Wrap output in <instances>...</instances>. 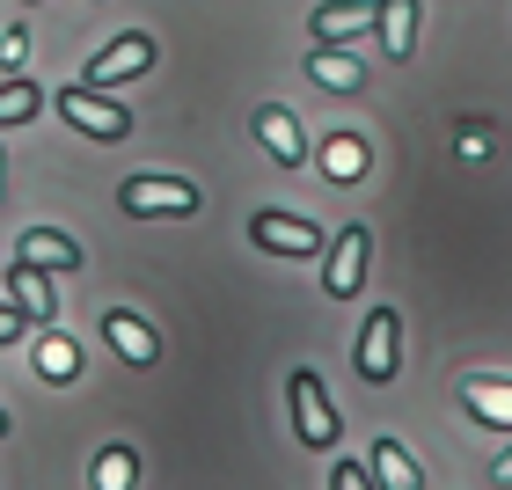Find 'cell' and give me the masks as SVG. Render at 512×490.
<instances>
[{
    "label": "cell",
    "mask_w": 512,
    "mask_h": 490,
    "mask_svg": "<svg viewBox=\"0 0 512 490\" xmlns=\"http://www.w3.org/2000/svg\"><path fill=\"white\" fill-rule=\"evenodd\" d=\"M118 205L132 220H191L198 213V183L191 176H125Z\"/></svg>",
    "instance_id": "6da1fadb"
},
{
    "label": "cell",
    "mask_w": 512,
    "mask_h": 490,
    "mask_svg": "<svg viewBox=\"0 0 512 490\" xmlns=\"http://www.w3.org/2000/svg\"><path fill=\"white\" fill-rule=\"evenodd\" d=\"M286 388H293V432H300V447H315V454L337 447L344 425H337V403L322 395V373H315V366H293Z\"/></svg>",
    "instance_id": "7a4b0ae2"
},
{
    "label": "cell",
    "mask_w": 512,
    "mask_h": 490,
    "mask_svg": "<svg viewBox=\"0 0 512 490\" xmlns=\"http://www.w3.org/2000/svg\"><path fill=\"white\" fill-rule=\"evenodd\" d=\"M52 110H59L74 132H88V139H125V132H132V110H118L103 88H59Z\"/></svg>",
    "instance_id": "3957f363"
},
{
    "label": "cell",
    "mask_w": 512,
    "mask_h": 490,
    "mask_svg": "<svg viewBox=\"0 0 512 490\" xmlns=\"http://www.w3.org/2000/svg\"><path fill=\"white\" fill-rule=\"evenodd\" d=\"M403 315L395 308H374L366 315V330H359V381H374V388H388L395 381V366H403Z\"/></svg>",
    "instance_id": "277c9868"
},
{
    "label": "cell",
    "mask_w": 512,
    "mask_h": 490,
    "mask_svg": "<svg viewBox=\"0 0 512 490\" xmlns=\"http://www.w3.org/2000/svg\"><path fill=\"white\" fill-rule=\"evenodd\" d=\"M249 235H256V249H271V256H315L322 249V227L300 220V213H278V205H264V213L249 220Z\"/></svg>",
    "instance_id": "5b68a950"
},
{
    "label": "cell",
    "mask_w": 512,
    "mask_h": 490,
    "mask_svg": "<svg viewBox=\"0 0 512 490\" xmlns=\"http://www.w3.org/2000/svg\"><path fill=\"white\" fill-rule=\"evenodd\" d=\"M366 256H374V235L366 227H344V235L330 242V271H322V293L330 300H352L366 286Z\"/></svg>",
    "instance_id": "8992f818"
},
{
    "label": "cell",
    "mask_w": 512,
    "mask_h": 490,
    "mask_svg": "<svg viewBox=\"0 0 512 490\" xmlns=\"http://www.w3.org/2000/svg\"><path fill=\"white\" fill-rule=\"evenodd\" d=\"M249 125H256V139H264V154L278 161V169H300V161H308V139H300V118L286 103H256Z\"/></svg>",
    "instance_id": "52a82bcc"
},
{
    "label": "cell",
    "mask_w": 512,
    "mask_h": 490,
    "mask_svg": "<svg viewBox=\"0 0 512 490\" xmlns=\"http://www.w3.org/2000/svg\"><path fill=\"white\" fill-rule=\"evenodd\" d=\"M154 66V37H118V44H103L96 59H88V74H81V88H110V81H132V74H147Z\"/></svg>",
    "instance_id": "ba28073f"
},
{
    "label": "cell",
    "mask_w": 512,
    "mask_h": 490,
    "mask_svg": "<svg viewBox=\"0 0 512 490\" xmlns=\"http://www.w3.org/2000/svg\"><path fill=\"white\" fill-rule=\"evenodd\" d=\"M461 403H469V417L476 425H498V432H512V381H498V373H461Z\"/></svg>",
    "instance_id": "9c48e42d"
},
{
    "label": "cell",
    "mask_w": 512,
    "mask_h": 490,
    "mask_svg": "<svg viewBox=\"0 0 512 490\" xmlns=\"http://www.w3.org/2000/svg\"><path fill=\"white\" fill-rule=\"evenodd\" d=\"M374 15H381V0H322L308 15V30H315V44H337V37L374 30Z\"/></svg>",
    "instance_id": "30bf717a"
},
{
    "label": "cell",
    "mask_w": 512,
    "mask_h": 490,
    "mask_svg": "<svg viewBox=\"0 0 512 490\" xmlns=\"http://www.w3.org/2000/svg\"><path fill=\"white\" fill-rule=\"evenodd\" d=\"M366 476H374V490H425V469H417V454L403 447V439H374Z\"/></svg>",
    "instance_id": "8fae6325"
},
{
    "label": "cell",
    "mask_w": 512,
    "mask_h": 490,
    "mask_svg": "<svg viewBox=\"0 0 512 490\" xmlns=\"http://www.w3.org/2000/svg\"><path fill=\"white\" fill-rule=\"evenodd\" d=\"M15 264H30V271H81V242L59 235V227H30L22 249H15Z\"/></svg>",
    "instance_id": "7c38bea8"
},
{
    "label": "cell",
    "mask_w": 512,
    "mask_h": 490,
    "mask_svg": "<svg viewBox=\"0 0 512 490\" xmlns=\"http://www.w3.org/2000/svg\"><path fill=\"white\" fill-rule=\"evenodd\" d=\"M103 337H110V352H118L125 366H154V359H161L154 330H147L139 315H125V308H103Z\"/></svg>",
    "instance_id": "4fadbf2b"
},
{
    "label": "cell",
    "mask_w": 512,
    "mask_h": 490,
    "mask_svg": "<svg viewBox=\"0 0 512 490\" xmlns=\"http://www.w3.org/2000/svg\"><path fill=\"white\" fill-rule=\"evenodd\" d=\"M374 30H381V52L403 66L417 52V0H381V15H374Z\"/></svg>",
    "instance_id": "5bb4252c"
},
{
    "label": "cell",
    "mask_w": 512,
    "mask_h": 490,
    "mask_svg": "<svg viewBox=\"0 0 512 490\" xmlns=\"http://www.w3.org/2000/svg\"><path fill=\"white\" fill-rule=\"evenodd\" d=\"M8 300H15L22 315H44V322L59 315V286H52L44 271H30V264H15V278H8Z\"/></svg>",
    "instance_id": "9a60e30c"
},
{
    "label": "cell",
    "mask_w": 512,
    "mask_h": 490,
    "mask_svg": "<svg viewBox=\"0 0 512 490\" xmlns=\"http://www.w3.org/2000/svg\"><path fill=\"white\" fill-rule=\"evenodd\" d=\"M308 74H315L322 88H337V96H352V88L366 81V66H359L352 52H337V44H322V52H308Z\"/></svg>",
    "instance_id": "2e32d148"
},
{
    "label": "cell",
    "mask_w": 512,
    "mask_h": 490,
    "mask_svg": "<svg viewBox=\"0 0 512 490\" xmlns=\"http://www.w3.org/2000/svg\"><path fill=\"white\" fill-rule=\"evenodd\" d=\"M322 176H330V183H359L366 176V139H352V132L322 139Z\"/></svg>",
    "instance_id": "e0dca14e"
},
{
    "label": "cell",
    "mask_w": 512,
    "mask_h": 490,
    "mask_svg": "<svg viewBox=\"0 0 512 490\" xmlns=\"http://www.w3.org/2000/svg\"><path fill=\"white\" fill-rule=\"evenodd\" d=\"M37 373H44V381H74V373H81V352H74L59 330H44V337H37Z\"/></svg>",
    "instance_id": "ac0fdd59"
},
{
    "label": "cell",
    "mask_w": 512,
    "mask_h": 490,
    "mask_svg": "<svg viewBox=\"0 0 512 490\" xmlns=\"http://www.w3.org/2000/svg\"><path fill=\"white\" fill-rule=\"evenodd\" d=\"M37 110H44V88L37 81H8V88H0V125H30Z\"/></svg>",
    "instance_id": "d6986e66"
},
{
    "label": "cell",
    "mask_w": 512,
    "mask_h": 490,
    "mask_svg": "<svg viewBox=\"0 0 512 490\" xmlns=\"http://www.w3.org/2000/svg\"><path fill=\"white\" fill-rule=\"evenodd\" d=\"M88 483L96 490H132V447H103L96 469H88Z\"/></svg>",
    "instance_id": "ffe728a7"
},
{
    "label": "cell",
    "mask_w": 512,
    "mask_h": 490,
    "mask_svg": "<svg viewBox=\"0 0 512 490\" xmlns=\"http://www.w3.org/2000/svg\"><path fill=\"white\" fill-rule=\"evenodd\" d=\"M330 490H374V476H366V461H337V469H330Z\"/></svg>",
    "instance_id": "44dd1931"
},
{
    "label": "cell",
    "mask_w": 512,
    "mask_h": 490,
    "mask_svg": "<svg viewBox=\"0 0 512 490\" xmlns=\"http://www.w3.org/2000/svg\"><path fill=\"white\" fill-rule=\"evenodd\" d=\"M22 59H30V37H22V30H0V66H22Z\"/></svg>",
    "instance_id": "7402d4cb"
},
{
    "label": "cell",
    "mask_w": 512,
    "mask_h": 490,
    "mask_svg": "<svg viewBox=\"0 0 512 490\" xmlns=\"http://www.w3.org/2000/svg\"><path fill=\"white\" fill-rule=\"evenodd\" d=\"M22 337V308H15V300H0V344H15Z\"/></svg>",
    "instance_id": "603a6c76"
},
{
    "label": "cell",
    "mask_w": 512,
    "mask_h": 490,
    "mask_svg": "<svg viewBox=\"0 0 512 490\" xmlns=\"http://www.w3.org/2000/svg\"><path fill=\"white\" fill-rule=\"evenodd\" d=\"M491 476H498V483H512V447H505V454L491 461Z\"/></svg>",
    "instance_id": "cb8c5ba5"
},
{
    "label": "cell",
    "mask_w": 512,
    "mask_h": 490,
    "mask_svg": "<svg viewBox=\"0 0 512 490\" xmlns=\"http://www.w3.org/2000/svg\"><path fill=\"white\" fill-rule=\"evenodd\" d=\"M0 191H8V161H0Z\"/></svg>",
    "instance_id": "d4e9b609"
},
{
    "label": "cell",
    "mask_w": 512,
    "mask_h": 490,
    "mask_svg": "<svg viewBox=\"0 0 512 490\" xmlns=\"http://www.w3.org/2000/svg\"><path fill=\"white\" fill-rule=\"evenodd\" d=\"M0 432H8V410H0Z\"/></svg>",
    "instance_id": "484cf974"
}]
</instances>
